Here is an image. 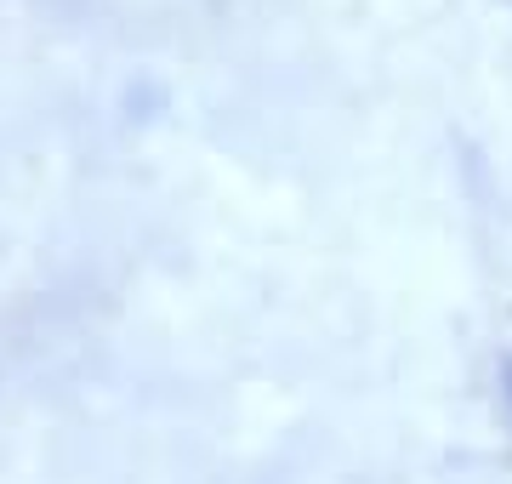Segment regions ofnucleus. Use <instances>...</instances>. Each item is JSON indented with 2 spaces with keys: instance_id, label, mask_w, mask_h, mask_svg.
I'll use <instances>...</instances> for the list:
<instances>
[{
  "instance_id": "nucleus-1",
  "label": "nucleus",
  "mask_w": 512,
  "mask_h": 484,
  "mask_svg": "<svg viewBox=\"0 0 512 484\" xmlns=\"http://www.w3.org/2000/svg\"><path fill=\"white\" fill-rule=\"evenodd\" d=\"M507 399H512V365H507Z\"/></svg>"
}]
</instances>
